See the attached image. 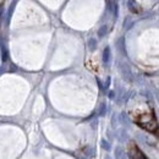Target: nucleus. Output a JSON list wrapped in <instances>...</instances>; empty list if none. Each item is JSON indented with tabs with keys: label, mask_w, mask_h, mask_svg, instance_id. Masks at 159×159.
I'll return each instance as SVG.
<instances>
[{
	"label": "nucleus",
	"mask_w": 159,
	"mask_h": 159,
	"mask_svg": "<svg viewBox=\"0 0 159 159\" xmlns=\"http://www.w3.org/2000/svg\"><path fill=\"white\" fill-rule=\"evenodd\" d=\"M119 70H120V74H121L123 78L126 82H132V72H131V70H130V67H129V65L126 63H120Z\"/></svg>",
	"instance_id": "f257e3e1"
},
{
	"label": "nucleus",
	"mask_w": 159,
	"mask_h": 159,
	"mask_svg": "<svg viewBox=\"0 0 159 159\" xmlns=\"http://www.w3.org/2000/svg\"><path fill=\"white\" fill-rule=\"evenodd\" d=\"M130 157H132V158H144V155L143 154H141L142 152L138 149V147L135 144V143H131L130 144Z\"/></svg>",
	"instance_id": "f03ea898"
},
{
	"label": "nucleus",
	"mask_w": 159,
	"mask_h": 159,
	"mask_svg": "<svg viewBox=\"0 0 159 159\" xmlns=\"http://www.w3.org/2000/svg\"><path fill=\"white\" fill-rule=\"evenodd\" d=\"M110 58H112V53H110V48L109 47H105L104 51H103V63L105 65H108L109 61H110Z\"/></svg>",
	"instance_id": "7ed1b4c3"
},
{
	"label": "nucleus",
	"mask_w": 159,
	"mask_h": 159,
	"mask_svg": "<svg viewBox=\"0 0 159 159\" xmlns=\"http://www.w3.org/2000/svg\"><path fill=\"white\" fill-rule=\"evenodd\" d=\"M116 48H118V50L121 53V54H126V50H125V39H124V37H120L118 40H116Z\"/></svg>",
	"instance_id": "20e7f679"
},
{
	"label": "nucleus",
	"mask_w": 159,
	"mask_h": 159,
	"mask_svg": "<svg viewBox=\"0 0 159 159\" xmlns=\"http://www.w3.org/2000/svg\"><path fill=\"white\" fill-rule=\"evenodd\" d=\"M109 10H112V11H113L114 19H118V16H119V5H118V3H116V2H114V3H110V4H109Z\"/></svg>",
	"instance_id": "39448f33"
},
{
	"label": "nucleus",
	"mask_w": 159,
	"mask_h": 159,
	"mask_svg": "<svg viewBox=\"0 0 159 159\" xmlns=\"http://www.w3.org/2000/svg\"><path fill=\"white\" fill-rule=\"evenodd\" d=\"M108 31H109V28H108V26H107V25H103V26H100V28L98 29V37H99V38L105 37V36H107V33H108Z\"/></svg>",
	"instance_id": "423d86ee"
},
{
	"label": "nucleus",
	"mask_w": 159,
	"mask_h": 159,
	"mask_svg": "<svg viewBox=\"0 0 159 159\" xmlns=\"http://www.w3.org/2000/svg\"><path fill=\"white\" fill-rule=\"evenodd\" d=\"M87 44H88V49L91 51H94L97 49V40H95V38H89Z\"/></svg>",
	"instance_id": "0eeeda50"
},
{
	"label": "nucleus",
	"mask_w": 159,
	"mask_h": 159,
	"mask_svg": "<svg viewBox=\"0 0 159 159\" xmlns=\"http://www.w3.org/2000/svg\"><path fill=\"white\" fill-rule=\"evenodd\" d=\"M0 45H2V60L5 63V61H8V50L5 47H3L4 44L2 43V38H0Z\"/></svg>",
	"instance_id": "6e6552de"
},
{
	"label": "nucleus",
	"mask_w": 159,
	"mask_h": 159,
	"mask_svg": "<svg viewBox=\"0 0 159 159\" xmlns=\"http://www.w3.org/2000/svg\"><path fill=\"white\" fill-rule=\"evenodd\" d=\"M127 5H129V9H130L132 12H137V11H138V9H137V4H136L135 0H129Z\"/></svg>",
	"instance_id": "1a4fd4ad"
},
{
	"label": "nucleus",
	"mask_w": 159,
	"mask_h": 159,
	"mask_svg": "<svg viewBox=\"0 0 159 159\" xmlns=\"http://www.w3.org/2000/svg\"><path fill=\"white\" fill-rule=\"evenodd\" d=\"M98 114H99V116H104L105 114H107V104H105V103H102V104H100Z\"/></svg>",
	"instance_id": "9d476101"
},
{
	"label": "nucleus",
	"mask_w": 159,
	"mask_h": 159,
	"mask_svg": "<svg viewBox=\"0 0 159 159\" xmlns=\"http://www.w3.org/2000/svg\"><path fill=\"white\" fill-rule=\"evenodd\" d=\"M100 144H102V148H104L105 150H109V149H110V144H109V142H108V141H105V140H102Z\"/></svg>",
	"instance_id": "9b49d317"
},
{
	"label": "nucleus",
	"mask_w": 159,
	"mask_h": 159,
	"mask_svg": "<svg viewBox=\"0 0 159 159\" xmlns=\"http://www.w3.org/2000/svg\"><path fill=\"white\" fill-rule=\"evenodd\" d=\"M14 9H15V3H12V4H11V6H10V9H9V12H8V23H9L10 19H11V15H12Z\"/></svg>",
	"instance_id": "f8f14e48"
},
{
	"label": "nucleus",
	"mask_w": 159,
	"mask_h": 159,
	"mask_svg": "<svg viewBox=\"0 0 159 159\" xmlns=\"http://www.w3.org/2000/svg\"><path fill=\"white\" fill-rule=\"evenodd\" d=\"M83 152H85V154H86L87 157H92V155H93V149H92L91 147H86V148L83 149Z\"/></svg>",
	"instance_id": "ddd939ff"
},
{
	"label": "nucleus",
	"mask_w": 159,
	"mask_h": 159,
	"mask_svg": "<svg viewBox=\"0 0 159 159\" xmlns=\"http://www.w3.org/2000/svg\"><path fill=\"white\" fill-rule=\"evenodd\" d=\"M118 137H119V140H120V141H124V140L126 138V133H125V131H124V130L119 131V135H118Z\"/></svg>",
	"instance_id": "4468645a"
},
{
	"label": "nucleus",
	"mask_w": 159,
	"mask_h": 159,
	"mask_svg": "<svg viewBox=\"0 0 159 159\" xmlns=\"http://www.w3.org/2000/svg\"><path fill=\"white\" fill-rule=\"evenodd\" d=\"M115 152H116V154H115L116 158H123V157H124V154H123V149H121L120 147H118Z\"/></svg>",
	"instance_id": "2eb2a0df"
},
{
	"label": "nucleus",
	"mask_w": 159,
	"mask_h": 159,
	"mask_svg": "<svg viewBox=\"0 0 159 159\" xmlns=\"http://www.w3.org/2000/svg\"><path fill=\"white\" fill-rule=\"evenodd\" d=\"M109 98H110V99H114V98H115V92H114V91L109 92Z\"/></svg>",
	"instance_id": "dca6fc26"
},
{
	"label": "nucleus",
	"mask_w": 159,
	"mask_h": 159,
	"mask_svg": "<svg viewBox=\"0 0 159 159\" xmlns=\"http://www.w3.org/2000/svg\"><path fill=\"white\" fill-rule=\"evenodd\" d=\"M109 85H110V77L107 78V85H105V87H109Z\"/></svg>",
	"instance_id": "f3484780"
},
{
	"label": "nucleus",
	"mask_w": 159,
	"mask_h": 159,
	"mask_svg": "<svg viewBox=\"0 0 159 159\" xmlns=\"http://www.w3.org/2000/svg\"><path fill=\"white\" fill-rule=\"evenodd\" d=\"M2 74H3V69L0 67V76H2Z\"/></svg>",
	"instance_id": "a211bd4d"
},
{
	"label": "nucleus",
	"mask_w": 159,
	"mask_h": 159,
	"mask_svg": "<svg viewBox=\"0 0 159 159\" xmlns=\"http://www.w3.org/2000/svg\"><path fill=\"white\" fill-rule=\"evenodd\" d=\"M157 98H158V100H159V92L157 93Z\"/></svg>",
	"instance_id": "6ab92c4d"
}]
</instances>
